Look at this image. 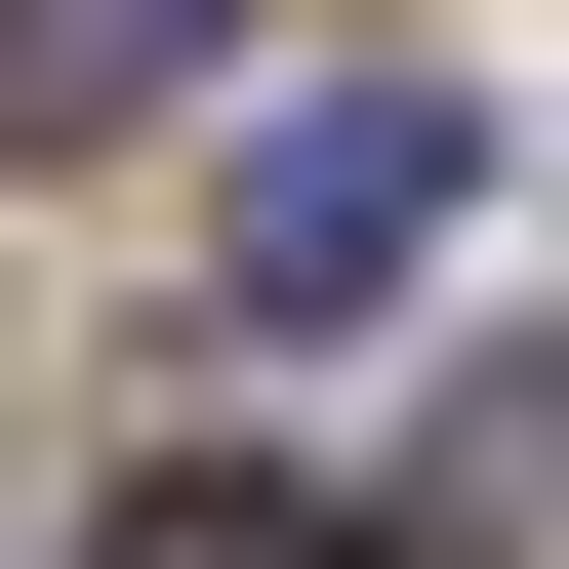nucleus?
I'll return each mask as SVG.
<instances>
[{
  "label": "nucleus",
  "mask_w": 569,
  "mask_h": 569,
  "mask_svg": "<svg viewBox=\"0 0 569 569\" xmlns=\"http://www.w3.org/2000/svg\"><path fill=\"white\" fill-rule=\"evenodd\" d=\"M448 203H488V82H284V122H244V284H284V326L407 284Z\"/></svg>",
  "instance_id": "obj_1"
},
{
  "label": "nucleus",
  "mask_w": 569,
  "mask_h": 569,
  "mask_svg": "<svg viewBox=\"0 0 569 569\" xmlns=\"http://www.w3.org/2000/svg\"><path fill=\"white\" fill-rule=\"evenodd\" d=\"M203 41H244V0H0V82H41V122H122V82H203Z\"/></svg>",
  "instance_id": "obj_2"
},
{
  "label": "nucleus",
  "mask_w": 569,
  "mask_h": 569,
  "mask_svg": "<svg viewBox=\"0 0 569 569\" xmlns=\"http://www.w3.org/2000/svg\"><path fill=\"white\" fill-rule=\"evenodd\" d=\"M82 569H367V529H326V488H122Z\"/></svg>",
  "instance_id": "obj_3"
}]
</instances>
